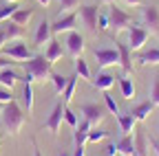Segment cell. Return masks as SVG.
<instances>
[{"label":"cell","mask_w":159,"mask_h":156,"mask_svg":"<svg viewBox=\"0 0 159 156\" xmlns=\"http://www.w3.org/2000/svg\"><path fill=\"white\" fill-rule=\"evenodd\" d=\"M75 7H80V0H60V9H62V13H69Z\"/></svg>","instance_id":"obj_38"},{"label":"cell","mask_w":159,"mask_h":156,"mask_svg":"<svg viewBox=\"0 0 159 156\" xmlns=\"http://www.w3.org/2000/svg\"><path fill=\"white\" fill-rule=\"evenodd\" d=\"M7 42H9L7 31H5V27H0V48H2V46H7Z\"/></svg>","instance_id":"obj_41"},{"label":"cell","mask_w":159,"mask_h":156,"mask_svg":"<svg viewBox=\"0 0 159 156\" xmlns=\"http://www.w3.org/2000/svg\"><path fill=\"white\" fill-rule=\"evenodd\" d=\"M117 150L122 156H137V150H135V132L133 134H124L122 139L117 141Z\"/></svg>","instance_id":"obj_17"},{"label":"cell","mask_w":159,"mask_h":156,"mask_svg":"<svg viewBox=\"0 0 159 156\" xmlns=\"http://www.w3.org/2000/svg\"><path fill=\"white\" fill-rule=\"evenodd\" d=\"M124 2H126L128 7H139V5H142V0H124Z\"/></svg>","instance_id":"obj_43"},{"label":"cell","mask_w":159,"mask_h":156,"mask_svg":"<svg viewBox=\"0 0 159 156\" xmlns=\"http://www.w3.org/2000/svg\"><path fill=\"white\" fill-rule=\"evenodd\" d=\"M64 121H66V123H69V125H71L73 130H75V128L80 125V119H77V114H75V112H73V110H71L69 106L64 108Z\"/></svg>","instance_id":"obj_35"},{"label":"cell","mask_w":159,"mask_h":156,"mask_svg":"<svg viewBox=\"0 0 159 156\" xmlns=\"http://www.w3.org/2000/svg\"><path fill=\"white\" fill-rule=\"evenodd\" d=\"M25 64V77H20L22 84H35V82H47L51 77V62L47 60L44 55H33L31 60L22 62Z\"/></svg>","instance_id":"obj_1"},{"label":"cell","mask_w":159,"mask_h":156,"mask_svg":"<svg viewBox=\"0 0 159 156\" xmlns=\"http://www.w3.org/2000/svg\"><path fill=\"white\" fill-rule=\"evenodd\" d=\"M64 103H55L51 114H49V119L44 121V128L51 132V134H57L60 132V125H62V119H64Z\"/></svg>","instance_id":"obj_12"},{"label":"cell","mask_w":159,"mask_h":156,"mask_svg":"<svg viewBox=\"0 0 159 156\" xmlns=\"http://www.w3.org/2000/svg\"><path fill=\"white\" fill-rule=\"evenodd\" d=\"M49 82H51V86H53V92H55V95H62V90H64V86H66V82H69V77H62L60 73H51Z\"/></svg>","instance_id":"obj_27"},{"label":"cell","mask_w":159,"mask_h":156,"mask_svg":"<svg viewBox=\"0 0 159 156\" xmlns=\"http://www.w3.org/2000/svg\"><path fill=\"white\" fill-rule=\"evenodd\" d=\"M75 27H77V13L69 11V13H60V18L51 24V31H53V35H60V33L75 31Z\"/></svg>","instance_id":"obj_7"},{"label":"cell","mask_w":159,"mask_h":156,"mask_svg":"<svg viewBox=\"0 0 159 156\" xmlns=\"http://www.w3.org/2000/svg\"><path fill=\"white\" fill-rule=\"evenodd\" d=\"M97 13H99V7L97 5H84V7H80V18L84 20L86 29L91 33L97 31Z\"/></svg>","instance_id":"obj_13"},{"label":"cell","mask_w":159,"mask_h":156,"mask_svg":"<svg viewBox=\"0 0 159 156\" xmlns=\"http://www.w3.org/2000/svg\"><path fill=\"white\" fill-rule=\"evenodd\" d=\"M38 2L42 5V7H49V5H51V0H38Z\"/></svg>","instance_id":"obj_46"},{"label":"cell","mask_w":159,"mask_h":156,"mask_svg":"<svg viewBox=\"0 0 159 156\" xmlns=\"http://www.w3.org/2000/svg\"><path fill=\"white\" fill-rule=\"evenodd\" d=\"M102 2H106V5H113V2H115V0H102Z\"/></svg>","instance_id":"obj_48"},{"label":"cell","mask_w":159,"mask_h":156,"mask_svg":"<svg viewBox=\"0 0 159 156\" xmlns=\"http://www.w3.org/2000/svg\"><path fill=\"white\" fill-rule=\"evenodd\" d=\"M135 150H137V156H146V134H144V130L135 132Z\"/></svg>","instance_id":"obj_32"},{"label":"cell","mask_w":159,"mask_h":156,"mask_svg":"<svg viewBox=\"0 0 159 156\" xmlns=\"http://www.w3.org/2000/svg\"><path fill=\"white\" fill-rule=\"evenodd\" d=\"M44 57L51 62V64H55V62H60L64 57V46H62V42H57L55 37L47 44V51H44Z\"/></svg>","instance_id":"obj_16"},{"label":"cell","mask_w":159,"mask_h":156,"mask_svg":"<svg viewBox=\"0 0 159 156\" xmlns=\"http://www.w3.org/2000/svg\"><path fill=\"white\" fill-rule=\"evenodd\" d=\"M60 156H73V152H62Z\"/></svg>","instance_id":"obj_47"},{"label":"cell","mask_w":159,"mask_h":156,"mask_svg":"<svg viewBox=\"0 0 159 156\" xmlns=\"http://www.w3.org/2000/svg\"><path fill=\"white\" fill-rule=\"evenodd\" d=\"M152 110H155V103H152V101L148 99V101H144V103H139V106H135V108H133L130 112L135 114V119H137V121H146L148 116L152 114Z\"/></svg>","instance_id":"obj_20"},{"label":"cell","mask_w":159,"mask_h":156,"mask_svg":"<svg viewBox=\"0 0 159 156\" xmlns=\"http://www.w3.org/2000/svg\"><path fill=\"white\" fill-rule=\"evenodd\" d=\"M66 53L73 57V60H77V57H82V53H84V35L82 33H77V31H69L66 33Z\"/></svg>","instance_id":"obj_8"},{"label":"cell","mask_w":159,"mask_h":156,"mask_svg":"<svg viewBox=\"0 0 159 156\" xmlns=\"http://www.w3.org/2000/svg\"><path fill=\"white\" fill-rule=\"evenodd\" d=\"M18 82H20V75H18L13 68H0V86L13 88Z\"/></svg>","instance_id":"obj_21"},{"label":"cell","mask_w":159,"mask_h":156,"mask_svg":"<svg viewBox=\"0 0 159 156\" xmlns=\"http://www.w3.org/2000/svg\"><path fill=\"white\" fill-rule=\"evenodd\" d=\"M119 154V150H117V143L115 141H111L108 145H106V156H117Z\"/></svg>","instance_id":"obj_40"},{"label":"cell","mask_w":159,"mask_h":156,"mask_svg":"<svg viewBox=\"0 0 159 156\" xmlns=\"http://www.w3.org/2000/svg\"><path fill=\"white\" fill-rule=\"evenodd\" d=\"M117 121H119V130H122V134H133L135 132V125H137V119L133 112H119L117 114Z\"/></svg>","instance_id":"obj_18"},{"label":"cell","mask_w":159,"mask_h":156,"mask_svg":"<svg viewBox=\"0 0 159 156\" xmlns=\"http://www.w3.org/2000/svg\"><path fill=\"white\" fill-rule=\"evenodd\" d=\"M75 75H77V77H82V79H89V82H91L89 64H86V60H82V57H77V60H75Z\"/></svg>","instance_id":"obj_29"},{"label":"cell","mask_w":159,"mask_h":156,"mask_svg":"<svg viewBox=\"0 0 159 156\" xmlns=\"http://www.w3.org/2000/svg\"><path fill=\"white\" fill-rule=\"evenodd\" d=\"M150 145H152V150H155L157 156H159V141H152V139H150Z\"/></svg>","instance_id":"obj_44"},{"label":"cell","mask_w":159,"mask_h":156,"mask_svg":"<svg viewBox=\"0 0 159 156\" xmlns=\"http://www.w3.org/2000/svg\"><path fill=\"white\" fill-rule=\"evenodd\" d=\"M91 84H93V88H97V90H111L113 84H115V77H113L111 73H106V70H97V75L91 79Z\"/></svg>","instance_id":"obj_15"},{"label":"cell","mask_w":159,"mask_h":156,"mask_svg":"<svg viewBox=\"0 0 159 156\" xmlns=\"http://www.w3.org/2000/svg\"><path fill=\"white\" fill-rule=\"evenodd\" d=\"M139 20H142V27L152 35L159 31V9L152 7V5H146L142 7V13H139Z\"/></svg>","instance_id":"obj_5"},{"label":"cell","mask_w":159,"mask_h":156,"mask_svg":"<svg viewBox=\"0 0 159 156\" xmlns=\"http://www.w3.org/2000/svg\"><path fill=\"white\" fill-rule=\"evenodd\" d=\"M33 156H42V154H40V150H38V143L33 141Z\"/></svg>","instance_id":"obj_45"},{"label":"cell","mask_w":159,"mask_h":156,"mask_svg":"<svg viewBox=\"0 0 159 156\" xmlns=\"http://www.w3.org/2000/svg\"><path fill=\"white\" fill-rule=\"evenodd\" d=\"M7 2H20V0H7Z\"/></svg>","instance_id":"obj_50"},{"label":"cell","mask_w":159,"mask_h":156,"mask_svg":"<svg viewBox=\"0 0 159 156\" xmlns=\"http://www.w3.org/2000/svg\"><path fill=\"white\" fill-rule=\"evenodd\" d=\"M108 15H111V31H113L115 35L128 31V27L133 24V18H130L124 9H119L117 5H111V7H108Z\"/></svg>","instance_id":"obj_3"},{"label":"cell","mask_w":159,"mask_h":156,"mask_svg":"<svg viewBox=\"0 0 159 156\" xmlns=\"http://www.w3.org/2000/svg\"><path fill=\"white\" fill-rule=\"evenodd\" d=\"M73 156H84V145H75V152Z\"/></svg>","instance_id":"obj_42"},{"label":"cell","mask_w":159,"mask_h":156,"mask_svg":"<svg viewBox=\"0 0 159 156\" xmlns=\"http://www.w3.org/2000/svg\"><path fill=\"white\" fill-rule=\"evenodd\" d=\"M5 31H7V37H9V40H20V37L25 35V27H18V24L11 22V20H7Z\"/></svg>","instance_id":"obj_28"},{"label":"cell","mask_w":159,"mask_h":156,"mask_svg":"<svg viewBox=\"0 0 159 156\" xmlns=\"http://www.w3.org/2000/svg\"><path fill=\"white\" fill-rule=\"evenodd\" d=\"M104 103H106V110H108V112H113L115 116L119 114V106H117V101L113 99V95H111L108 90H104Z\"/></svg>","instance_id":"obj_34"},{"label":"cell","mask_w":159,"mask_h":156,"mask_svg":"<svg viewBox=\"0 0 159 156\" xmlns=\"http://www.w3.org/2000/svg\"><path fill=\"white\" fill-rule=\"evenodd\" d=\"M150 101L155 103V106H159V75L155 77V79H152V86H150Z\"/></svg>","instance_id":"obj_36"},{"label":"cell","mask_w":159,"mask_h":156,"mask_svg":"<svg viewBox=\"0 0 159 156\" xmlns=\"http://www.w3.org/2000/svg\"><path fill=\"white\" fill-rule=\"evenodd\" d=\"M119 88H122V97H124V99L130 101L135 97V84L130 79V75H122V77H119Z\"/></svg>","instance_id":"obj_23"},{"label":"cell","mask_w":159,"mask_h":156,"mask_svg":"<svg viewBox=\"0 0 159 156\" xmlns=\"http://www.w3.org/2000/svg\"><path fill=\"white\" fill-rule=\"evenodd\" d=\"M97 29H99V31H108V29H111L108 9H102V7H99V13H97Z\"/></svg>","instance_id":"obj_31"},{"label":"cell","mask_w":159,"mask_h":156,"mask_svg":"<svg viewBox=\"0 0 159 156\" xmlns=\"http://www.w3.org/2000/svg\"><path fill=\"white\" fill-rule=\"evenodd\" d=\"M2 51V55H7V57H11V60H18L20 64L22 62H27V60H31L33 57V51L27 46V44H22V42H18V44H7V46H2L0 48Z\"/></svg>","instance_id":"obj_9"},{"label":"cell","mask_w":159,"mask_h":156,"mask_svg":"<svg viewBox=\"0 0 159 156\" xmlns=\"http://www.w3.org/2000/svg\"><path fill=\"white\" fill-rule=\"evenodd\" d=\"M22 110L27 114L33 110V86L31 84H25L22 86Z\"/></svg>","instance_id":"obj_26"},{"label":"cell","mask_w":159,"mask_h":156,"mask_svg":"<svg viewBox=\"0 0 159 156\" xmlns=\"http://www.w3.org/2000/svg\"><path fill=\"white\" fill-rule=\"evenodd\" d=\"M18 64H20L18 60H11L7 55H0V68H16Z\"/></svg>","instance_id":"obj_39"},{"label":"cell","mask_w":159,"mask_h":156,"mask_svg":"<svg viewBox=\"0 0 159 156\" xmlns=\"http://www.w3.org/2000/svg\"><path fill=\"white\" fill-rule=\"evenodd\" d=\"M77 79H80L77 75H71V77H69V82H66V86H64V90H62V101H64V106H69V103H71V99H73V95H75V86H77Z\"/></svg>","instance_id":"obj_24"},{"label":"cell","mask_w":159,"mask_h":156,"mask_svg":"<svg viewBox=\"0 0 159 156\" xmlns=\"http://www.w3.org/2000/svg\"><path fill=\"white\" fill-rule=\"evenodd\" d=\"M117 51H119V66H122V70H124V75H130L133 73V51L128 48V44H117L115 46Z\"/></svg>","instance_id":"obj_14"},{"label":"cell","mask_w":159,"mask_h":156,"mask_svg":"<svg viewBox=\"0 0 159 156\" xmlns=\"http://www.w3.org/2000/svg\"><path fill=\"white\" fill-rule=\"evenodd\" d=\"M18 2H5L2 7H0V22H5V20H11V15L18 11Z\"/></svg>","instance_id":"obj_30"},{"label":"cell","mask_w":159,"mask_h":156,"mask_svg":"<svg viewBox=\"0 0 159 156\" xmlns=\"http://www.w3.org/2000/svg\"><path fill=\"white\" fill-rule=\"evenodd\" d=\"M16 97H13V92H11V88H7V86H0V101L2 103H9V101H13Z\"/></svg>","instance_id":"obj_37"},{"label":"cell","mask_w":159,"mask_h":156,"mask_svg":"<svg viewBox=\"0 0 159 156\" xmlns=\"http://www.w3.org/2000/svg\"><path fill=\"white\" fill-rule=\"evenodd\" d=\"M91 123L84 119L82 123H80L77 128H75V145H84L86 143V139H89V132H91Z\"/></svg>","instance_id":"obj_25"},{"label":"cell","mask_w":159,"mask_h":156,"mask_svg":"<svg viewBox=\"0 0 159 156\" xmlns=\"http://www.w3.org/2000/svg\"><path fill=\"white\" fill-rule=\"evenodd\" d=\"M106 136H108V132H106V130H102V128H91L86 143H99V141H104Z\"/></svg>","instance_id":"obj_33"},{"label":"cell","mask_w":159,"mask_h":156,"mask_svg":"<svg viewBox=\"0 0 159 156\" xmlns=\"http://www.w3.org/2000/svg\"><path fill=\"white\" fill-rule=\"evenodd\" d=\"M137 62L142 66H155V64H159V48H150V51L139 53Z\"/></svg>","instance_id":"obj_22"},{"label":"cell","mask_w":159,"mask_h":156,"mask_svg":"<svg viewBox=\"0 0 159 156\" xmlns=\"http://www.w3.org/2000/svg\"><path fill=\"white\" fill-rule=\"evenodd\" d=\"M2 108H5V103H2V101H0V112H2Z\"/></svg>","instance_id":"obj_49"},{"label":"cell","mask_w":159,"mask_h":156,"mask_svg":"<svg viewBox=\"0 0 159 156\" xmlns=\"http://www.w3.org/2000/svg\"><path fill=\"white\" fill-rule=\"evenodd\" d=\"M53 40V31H51V22L47 20V18H42L40 20V24L35 27V33H33V44L35 46H44Z\"/></svg>","instance_id":"obj_10"},{"label":"cell","mask_w":159,"mask_h":156,"mask_svg":"<svg viewBox=\"0 0 159 156\" xmlns=\"http://www.w3.org/2000/svg\"><path fill=\"white\" fill-rule=\"evenodd\" d=\"M80 112L84 114V119H86L91 125H97L99 121L104 119V114H106V108H102L99 103H82Z\"/></svg>","instance_id":"obj_11"},{"label":"cell","mask_w":159,"mask_h":156,"mask_svg":"<svg viewBox=\"0 0 159 156\" xmlns=\"http://www.w3.org/2000/svg\"><path fill=\"white\" fill-rule=\"evenodd\" d=\"M95 62H97V70H106L108 66L119 64V51L117 48H95Z\"/></svg>","instance_id":"obj_4"},{"label":"cell","mask_w":159,"mask_h":156,"mask_svg":"<svg viewBox=\"0 0 159 156\" xmlns=\"http://www.w3.org/2000/svg\"><path fill=\"white\" fill-rule=\"evenodd\" d=\"M33 18V9L31 7H20L13 15H11V22H16L18 27H27Z\"/></svg>","instance_id":"obj_19"},{"label":"cell","mask_w":159,"mask_h":156,"mask_svg":"<svg viewBox=\"0 0 159 156\" xmlns=\"http://www.w3.org/2000/svg\"><path fill=\"white\" fill-rule=\"evenodd\" d=\"M148 37L150 33L144 29V27H139V24H130L128 27V48L130 51H139V48H144V44L148 42Z\"/></svg>","instance_id":"obj_6"},{"label":"cell","mask_w":159,"mask_h":156,"mask_svg":"<svg viewBox=\"0 0 159 156\" xmlns=\"http://www.w3.org/2000/svg\"><path fill=\"white\" fill-rule=\"evenodd\" d=\"M0 121H2L7 134H18L20 130H22L25 121H27V114H25L22 106L13 99V101H9V103H5L2 112H0Z\"/></svg>","instance_id":"obj_2"}]
</instances>
